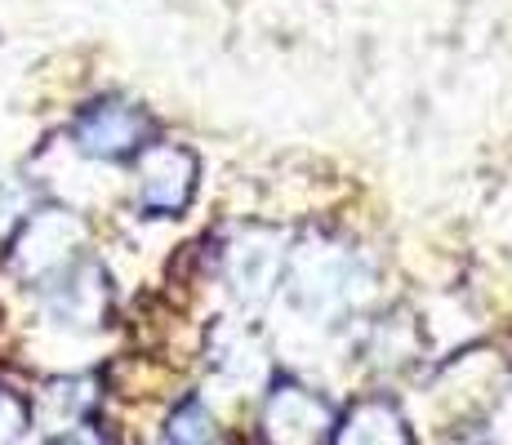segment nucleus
<instances>
[{"instance_id":"1","label":"nucleus","mask_w":512,"mask_h":445,"mask_svg":"<svg viewBox=\"0 0 512 445\" xmlns=\"http://www.w3.org/2000/svg\"><path fill=\"white\" fill-rule=\"evenodd\" d=\"M143 134H147V121L125 103H98L76 121V143L90 156H103V161L130 156L143 143Z\"/></svg>"},{"instance_id":"2","label":"nucleus","mask_w":512,"mask_h":445,"mask_svg":"<svg viewBox=\"0 0 512 445\" xmlns=\"http://www.w3.org/2000/svg\"><path fill=\"white\" fill-rule=\"evenodd\" d=\"M187 192H192V161H187L183 152H174V147H161V152L147 156L143 165V201L152 205V210H179L187 201Z\"/></svg>"}]
</instances>
